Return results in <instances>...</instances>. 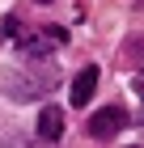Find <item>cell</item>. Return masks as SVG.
I'll return each instance as SVG.
<instances>
[{"label":"cell","mask_w":144,"mask_h":148,"mask_svg":"<svg viewBox=\"0 0 144 148\" xmlns=\"http://www.w3.org/2000/svg\"><path fill=\"white\" fill-rule=\"evenodd\" d=\"M127 119L132 114L123 110V106H102V110L89 114V136L93 140H110V136H119L123 127H127Z\"/></svg>","instance_id":"3957f363"},{"label":"cell","mask_w":144,"mask_h":148,"mask_svg":"<svg viewBox=\"0 0 144 148\" xmlns=\"http://www.w3.org/2000/svg\"><path fill=\"white\" fill-rule=\"evenodd\" d=\"M0 89L9 93V97H43V93L55 89V72H4L0 80Z\"/></svg>","instance_id":"7a4b0ae2"},{"label":"cell","mask_w":144,"mask_h":148,"mask_svg":"<svg viewBox=\"0 0 144 148\" xmlns=\"http://www.w3.org/2000/svg\"><path fill=\"white\" fill-rule=\"evenodd\" d=\"M0 34L13 38V47L25 51V55H34V59L51 55V51H59L68 42V30H59V25H21L17 17H4L0 21Z\"/></svg>","instance_id":"6da1fadb"},{"label":"cell","mask_w":144,"mask_h":148,"mask_svg":"<svg viewBox=\"0 0 144 148\" xmlns=\"http://www.w3.org/2000/svg\"><path fill=\"white\" fill-rule=\"evenodd\" d=\"M132 148H140V144H132Z\"/></svg>","instance_id":"52a82bcc"},{"label":"cell","mask_w":144,"mask_h":148,"mask_svg":"<svg viewBox=\"0 0 144 148\" xmlns=\"http://www.w3.org/2000/svg\"><path fill=\"white\" fill-rule=\"evenodd\" d=\"M98 68H93V64H89V68H81L76 72V80H72V93H68V102L76 106V110H85L89 102H93V89H98Z\"/></svg>","instance_id":"277c9868"},{"label":"cell","mask_w":144,"mask_h":148,"mask_svg":"<svg viewBox=\"0 0 144 148\" xmlns=\"http://www.w3.org/2000/svg\"><path fill=\"white\" fill-rule=\"evenodd\" d=\"M38 136H43L47 144H55V140L64 136V110H59V106H47V110L38 114Z\"/></svg>","instance_id":"5b68a950"},{"label":"cell","mask_w":144,"mask_h":148,"mask_svg":"<svg viewBox=\"0 0 144 148\" xmlns=\"http://www.w3.org/2000/svg\"><path fill=\"white\" fill-rule=\"evenodd\" d=\"M38 4H51V0H38Z\"/></svg>","instance_id":"8992f818"}]
</instances>
